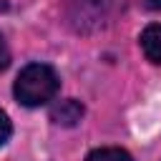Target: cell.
<instances>
[{
	"label": "cell",
	"instance_id": "cell-1",
	"mask_svg": "<svg viewBox=\"0 0 161 161\" xmlns=\"http://www.w3.org/2000/svg\"><path fill=\"white\" fill-rule=\"evenodd\" d=\"M58 86H60L58 73L50 65L30 63L18 73L13 93H15L18 103H23L28 108H35V106H43V103L53 101V96L58 93Z\"/></svg>",
	"mask_w": 161,
	"mask_h": 161
},
{
	"label": "cell",
	"instance_id": "cell-2",
	"mask_svg": "<svg viewBox=\"0 0 161 161\" xmlns=\"http://www.w3.org/2000/svg\"><path fill=\"white\" fill-rule=\"evenodd\" d=\"M83 118V106L75 101V98H65V101H58L53 108H50V121L58 123V126H75L78 121Z\"/></svg>",
	"mask_w": 161,
	"mask_h": 161
},
{
	"label": "cell",
	"instance_id": "cell-3",
	"mask_svg": "<svg viewBox=\"0 0 161 161\" xmlns=\"http://www.w3.org/2000/svg\"><path fill=\"white\" fill-rule=\"evenodd\" d=\"M141 50H143V55L151 63L161 65V23H151V25L143 28V33H141Z\"/></svg>",
	"mask_w": 161,
	"mask_h": 161
},
{
	"label": "cell",
	"instance_id": "cell-4",
	"mask_svg": "<svg viewBox=\"0 0 161 161\" xmlns=\"http://www.w3.org/2000/svg\"><path fill=\"white\" fill-rule=\"evenodd\" d=\"M86 161H133L128 151L116 148V146H106V148H96L86 156Z\"/></svg>",
	"mask_w": 161,
	"mask_h": 161
},
{
	"label": "cell",
	"instance_id": "cell-5",
	"mask_svg": "<svg viewBox=\"0 0 161 161\" xmlns=\"http://www.w3.org/2000/svg\"><path fill=\"white\" fill-rule=\"evenodd\" d=\"M10 133H13V123H10V118L0 111V146H3V143H8Z\"/></svg>",
	"mask_w": 161,
	"mask_h": 161
},
{
	"label": "cell",
	"instance_id": "cell-6",
	"mask_svg": "<svg viewBox=\"0 0 161 161\" xmlns=\"http://www.w3.org/2000/svg\"><path fill=\"white\" fill-rule=\"evenodd\" d=\"M8 65H10V48H8L5 38L0 35V70H5Z\"/></svg>",
	"mask_w": 161,
	"mask_h": 161
},
{
	"label": "cell",
	"instance_id": "cell-7",
	"mask_svg": "<svg viewBox=\"0 0 161 161\" xmlns=\"http://www.w3.org/2000/svg\"><path fill=\"white\" fill-rule=\"evenodd\" d=\"M143 5L148 10H161V0H143Z\"/></svg>",
	"mask_w": 161,
	"mask_h": 161
},
{
	"label": "cell",
	"instance_id": "cell-8",
	"mask_svg": "<svg viewBox=\"0 0 161 161\" xmlns=\"http://www.w3.org/2000/svg\"><path fill=\"white\" fill-rule=\"evenodd\" d=\"M0 8H3V3H0Z\"/></svg>",
	"mask_w": 161,
	"mask_h": 161
}]
</instances>
